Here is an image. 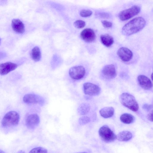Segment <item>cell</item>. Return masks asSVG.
Here are the masks:
<instances>
[{"label": "cell", "mask_w": 153, "mask_h": 153, "mask_svg": "<svg viewBox=\"0 0 153 153\" xmlns=\"http://www.w3.org/2000/svg\"><path fill=\"white\" fill-rule=\"evenodd\" d=\"M11 26L13 30L19 33H23L25 30L23 23L19 19H14L12 21Z\"/></svg>", "instance_id": "15"}, {"label": "cell", "mask_w": 153, "mask_h": 153, "mask_svg": "<svg viewBox=\"0 0 153 153\" xmlns=\"http://www.w3.org/2000/svg\"><path fill=\"white\" fill-rule=\"evenodd\" d=\"M75 153H88L86 152H77Z\"/></svg>", "instance_id": "33"}, {"label": "cell", "mask_w": 153, "mask_h": 153, "mask_svg": "<svg viewBox=\"0 0 153 153\" xmlns=\"http://www.w3.org/2000/svg\"><path fill=\"white\" fill-rule=\"evenodd\" d=\"M74 26L78 28H81L84 27L85 25V22L82 20H77L74 23Z\"/></svg>", "instance_id": "25"}, {"label": "cell", "mask_w": 153, "mask_h": 153, "mask_svg": "<svg viewBox=\"0 0 153 153\" xmlns=\"http://www.w3.org/2000/svg\"><path fill=\"white\" fill-rule=\"evenodd\" d=\"M90 118L87 116H83L80 117L79 120V123L81 125H85L90 121Z\"/></svg>", "instance_id": "23"}, {"label": "cell", "mask_w": 153, "mask_h": 153, "mask_svg": "<svg viewBox=\"0 0 153 153\" xmlns=\"http://www.w3.org/2000/svg\"><path fill=\"white\" fill-rule=\"evenodd\" d=\"M85 73V68L81 65L72 67L70 68L69 71L70 77L76 80L82 78L84 76Z\"/></svg>", "instance_id": "6"}, {"label": "cell", "mask_w": 153, "mask_h": 153, "mask_svg": "<svg viewBox=\"0 0 153 153\" xmlns=\"http://www.w3.org/2000/svg\"><path fill=\"white\" fill-rule=\"evenodd\" d=\"M120 119L122 123L125 124H129L133 122L134 118L133 116L131 114L124 113L121 115Z\"/></svg>", "instance_id": "19"}, {"label": "cell", "mask_w": 153, "mask_h": 153, "mask_svg": "<svg viewBox=\"0 0 153 153\" xmlns=\"http://www.w3.org/2000/svg\"><path fill=\"white\" fill-rule=\"evenodd\" d=\"M29 153H48L47 150L40 147H36L32 149Z\"/></svg>", "instance_id": "22"}, {"label": "cell", "mask_w": 153, "mask_h": 153, "mask_svg": "<svg viewBox=\"0 0 153 153\" xmlns=\"http://www.w3.org/2000/svg\"><path fill=\"white\" fill-rule=\"evenodd\" d=\"M121 103L131 110L136 112L139 108L138 104L134 96L131 94L124 93L121 94L119 97Z\"/></svg>", "instance_id": "2"}, {"label": "cell", "mask_w": 153, "mask_h": 153, "mask_svg": "<svg viewBox=\"0 0 153 153\" xmlns=\"http://www.w3.org/2000/svg\"><path fill=\"white\" fill-rule=\"evenodd\" d=\"M137 80L139 85L144 90H149L152 87V84L150 79L144 75L138 76Z\"/></svg>", "instance_id": "14"}, {"label": "cell", "mask_w": 153, "mask_h": 153, "mask_svg": "<svg viewBox=\"0 0 153 153\" xmlns=\"http://www.w3.org/2000/svg\"><path fill=\"white\" fill-rule=\"evenodd\" d=\"M97 14L99 17L102 18H108L109 17V14L106 13L100 12Z\"/></svg>", "instance_id": "28"}, {"label": "cell", "mask_w": 153, "mask_h": 153, "mask_svg": "<svg viewBox=\"0 0 153 153\" xmlns=\"http://www.w3.org/2000/svg\"><path fill=\"white\" fill-rule=\"evenodd\" d=\"M140 10L141 8L139 6L135 5L120 11L118 14V17L121 20L126 21L137 15Z\"/></svg>", "instance_id": "5"}, {"label": "cell", "mask_w": 153, "mask_h": 153, "mask_svg": "<svg viewBox=\"0 0 153 153\" xmlns=\"http://www.w3.org/2000/svg\"><path fill=\"white\" fill-rule=\"evenodd\" d=\"M25 123L28 128L33 129L38 126L40 123L39 117L36 114H30L27 117Z\"/></svg>", "instance_id": "10"}, {"label": "cell", "mask_w": 153, "mask_h": 153, "mask_svg": "<svg viewBox=\"0 0 153 153\" xmlns=\"http://www.w3.org/2000/svg\"><path fill=\"white\" fill-rule=\"evenodd\" d=\"M132 134L130 131H124L119 132L117 135V139L121 141H127L131 140Z\"/></svg>", "instance_id": "17"}, {"label": "cell", "mask_w": 153, "mask_h": 153, "mask_svg": "<svg viewBox=\"0 0 153 153\" xmlns=\"http://www.w3.org/2000/svg\"><path fill=\"white\" fill-rule=\"evenodd\" d=\"M17 153H25V152L22 151L20 150Z\"/></svg>", "instance_id": "30"}, {"label": "cell", "mask_w": 153, "mask_h": 153, "mask_svg": "<svg viewBox=\"0 0 153 153\" xmlns=\"http://www.w3.org/2000/svg\"><path fill=\"white\" fill-rule=\"evenodd\" d=\"M31 56L35 62L40 60L41 58V52L38 47L36 46L32 49Z\"/></svg>", "instance_id": "21"}, {"label": "cell", "mask_w": 153, "mask_h": 153, "mask_svg": "<svg viewBox=\"0 0 153 153\" xmlns=\"http://www.w3.org/2000/svg\"><path fill=\"white\" fill-rule=\"evenodd\" d=\"M18 65L11 62H7L0 64V75H4L15 69Z\"/></svg>", "instance_id": "12"}, {"label": "cell", "mask_w": 153, "mask_h": 153, "mask_svg": "<svg viewBox=\"0 0 153 153\" xmlns=\"http://www.w3.org/2000/svg\"><path fill=\"white\" fill-rule=\"evenodd\" d=\"M19 120V115L14 111H9L4 116L1 121L2 126L10 127L17 125Z\"/></svg>", "instance_id": "4"}, {"label": "cell", "mask_w": 153, "mask_h": 153, "mask_svg": "<svg viewBox=\"0 0 153 153\" xmlns=\"http://www.w3.org/2000/svg\"><path fill=\"white\" fill-rule=\"evenodd\" d=\"M92 14V12L89 10L83 9L82 10L80 13V16L84 17L90 16Z\"/></svg>", "instance_id": "24"}, {"label": "cell", "mask_w": 153, "mask_h": 153, "mask_svg": "<svg viewBox=\"0 0 153 153\" xmlns=\"http://www.w3.org/2000/svg\"><path fill=\"white\" fill-rule=\"evenodd\" d=\"M143 108L145 110L149 111L152 108V105L145 104L143 105Z\"/></svg>", "instance_id": "27"}, {"label": "cell", "mask_w": 153, "mask_h": 153, "mask_svg": "<svg viewBox=\"0 0 153 153\" xmlns=\"http://www.w3.org/2000/svg\"><path fill=\"white\" fill-rule=\"evenodd\" d=\"M153 74L152 73L151 74V78H152V80H153Z\"/></svg>", "instance_id": "32"}, {"label": "cell", "mask_w": 153, "mask_h": 153, "mask_svg": "<svg viewBox=\"0 0 153 153\" xmlns=\"http://www.w3.org/2000/svg\"><path fill=\"white\" fill-rule=\"evenodd\" d=\"M0 42H1V40H0Z\"/></svg>", "instance_id": "34"}, {"label": "cell", "mask_w": 153, "mask_h": 153, "mask_svg": "<svg viewBox=\"0 0 153 153\" xmlns=\"http://www.w3.org/2000/svg\"><path fill=\"white\" fill-rule=\"evenodd\" d=\"M23 100L25 103L28 104H38L43 105L44 100L43 98L39 96L33 94H27L23 97Z\"/></svg>", "instance_id": "8"}, {"label": "cell", "mask_w": 153, "mask_h": 153, "mask_svg": "<svg viewBox=\"0 0 153 153\" xmlns=\"http://www.w3.org/2000/svg\"><path fill=\"white\" fill-rule=\"evenodd\" d=\"M152 110L147 115V119L150 121H153V111Z\"/></svg>", "instance_id": "29"}, {"label": "cell", "mask_w": 153, "mask_h": 153, "mask_svg": "<svg viewBox=\"0 0 153 153\" xmlns=\"http://www.w3.org/2000/svg\"><path fill=\"white\" fill-rule=\"evenodd\" d=\"M85 94L90 96H95L100 93V89L97 85L90 82H86L83 84Z\"/></svg>", "instance_id": "7"}, {"label": "cell", "mask_w": 153, "mask_h": 153, "mask_svg": "<svg viewBox=\"0 0 153 153\" xmlns=\"http://www.w3.org/2000/svg\"><path fill=\"white\" fill-rule=\"evenodd\" d=\"M80 36L83 40L88 42L93 41L96 38V35L94 31L90 28L83 30L81 32Z\"/></svg>", "instance_id": "13"}, {"label": "cell", "mask_w": 153, "mask_h": 153, "mask_svg": "<svg viewBox=\"0 0 153 153\" xmlns=\"http://www.w3.org/2000/svg\"><path fill=\"white\" fill-rule=\"evenodd\" d=\"M0 153H5L3 151L0 150Z\"/></svg>", "instance_id": "31"}, {"label": "cell", "mask_w": 153, "mask_h": 153, "mask_svg": "<svg viewBox=\"0 0 153 153\" xmlns=\"http://www.w3.org/2000/svg\"><path fill=\"white\" fill-rule=\"evenodd\" d=\"M103 76L107 79H112L116 76L117 73L114 65H108L105 66L102 70Z\"/></svg>", "instance_id": "11"}, {"label": "cell", "mask_w": 153, "mask_h": 153, "mask_svg": "<svg viewBox=\"0 0 153 153\" xmlns=\"http://www.w3.org/2000/svg\"><path fill=\"white\" fill-rule=\"evenodd\" d=\"M100 39L102 43L107 47H110L114 42L113 37L108 34L101 35Z\"/></svg>", "instance_id": "18"}, {"label": "cell", "mask_w": 153, "mask_h": 153, "mask_svg": "<svg viewBox=\"0 0 153 153\" xmlns=\"http://www.w3.org/2000/svg\"><path fill=\"white\" fill-rule=\"evenodd\" d=\"M99 134L101 139L107 143L112 142L117 139V135L106 125L100 128Z\"/></svg>", "instance_id": "3"}, {"label": "cell", "mask_w": 153, "mask_h": 153, "mask_svg": "<svg viewBox=\"0 0 153 153\" xmlns=\"http://www.w3.org/2000/svg\"><path fill=\"white\" fill-rule=\"evenodd\" d=\"M90 105L89 104L83 103L81 104L77 108L78 113L82 115H85L87 114L90 110Z\"/></svg>", "instance_id": "20"}, {"label": "cell", "mask_w": 153, "mask_h": 153, "mask_svg": "<svg viewBox=\"0 0 153 153\" xmlns=\"http://www.w3.org/2000/svg\"><path fill=\"white\" fill-rule=\"evenodd\" d=\"M99 112L102 117L107 118L113 116L114 113V109L112 107H105L101 108Z\"/></svg>", "instance_id": "16"}, {"label": "cell", "mask_w": 153, "mask_h": 153, "mask_svg": "<svg viewBox=\"0 0 153 153\" xmlns=\"http://www.w3.org/2000/svg\"><path fill=\"white\" fill-rule=\"evenodd\" d=\"M117 53L122 60L124 62L130 61L133 56L132 52L129 49L125 47L119 48L117 51Z\"/></svg>", "instance_id": "9"}, {"label": "cell", "mask_w": 153, "mask_h": 153, "mask_svg": "<svg viewBox=\"0 0 153 153\" xmlns=\"http://www.w3.org/2000/svg\"><path fill=\"white\" fill-rule=\"evenodd\" d=\"M101 22L103 26L105 28H110L112 25V24L111 22L107 20L102 21Z\"/></svg>", "instance_id": "26"}, {"label": "cell", "mask_w": 153, "mask_h": 153, "mask_svg": "<svg viewBox=\"0 0 153 153\" xmlns=\"http://www.w3.org/2000/svg\"><path fill=\"white\" fill-rule=\"evenodd\" d=\"M146 21L141 17L135 18L126 24L122 27V32L125 36H130L141 30L145 26Z\"/></svg>", "instance_id": "1"}]
</instances>
